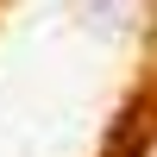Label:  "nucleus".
Returning a JSON list of instances; mask_svg holds the SVG:
<instances>
[{
    "instance_id": "1",
    "label": "nucleus",
    "mask_w": 157,
    "mask_h": 157,
    "mask_svg": "<svg viewBox=\"0 0 157 157\" xmlns=\"http://www.w3.org/2000/svg\"><path fill=\"white\" fill-rule=\"evenodd\" d=\"M151 138H157V88H145V94H132L120 107V120L107 126L101 157H151Z\"/></svg>"
},
{
    "instance_id": "2",
    "label": "nucleus",
    "mask_w": 157,
    "mask_h": 157,
    "mask_svg": "<svg viewBox=\"0 0 157 157\" xmlns=\"http://www.w3.org/2000/svg\"><path fill=\"white\" fill-rule=\"evenodd\" d=\"M151 57H157V25H151Z\"/></svg>"
}]
</instances>
